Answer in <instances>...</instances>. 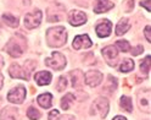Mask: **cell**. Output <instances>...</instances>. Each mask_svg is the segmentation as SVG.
I'll use <instances>...</instances> for the list:
<instances>
[{
    "mask_svg": "<svg viewBox=\"0 0 151 120\" xmlns=\"http://www.w3.org/2000/svg\"><path fill=\"white\" fill-rule=\"evenodd\" d=\"M67 42V32L65 27H52L46 31V43L51 48H59Z\"/></svg>",
    "mask_w": 151,
    "mask_h": 120,
    "instance_id": "cell-1",
    "label": "cell"
},
{
    "mask_svg": "<svg viewBox=\"0 0 151 120\" xmlns=\"http://www.w3.org/2000/svg\"><path fill=\"white\" fill-rule=\"evenodd\" d=\"M45 65L54 70H62L66 68V58L59 52H54L51 57L45 60Z\"/></svg>",
    "mask_w": 151,
    "mask_h": 120,
    "instance_id": "cell-2",
    "label": "cell"
},
{
    "mask_svg": "<svg viewBox=\"0 0 151 120\" xmlns=\"http://www.w3.org/2000/svg\"><path fill=\"white\" fill-rule=\"evenodd\" d=\"M91 114H99L101 119H105L107 113H109V100L104 97H100L98 99H95V102L91 105Z\"/></svg>",
    "mask_w": 151,
    "mask_h": 120,
    "instance_id": "cell-3",
    "label": "cell"
},
{
    "mask_svg": "<svg viewBox=\"0 0 151 120\" xmlns=\"http://www.w3.org/2000/svg\"><path fill=\"white\" fill-rule=\"evenodd\" d=\"M26 95H27L26 88L23 86H17L7 93V100L15 104H21L26 98Z\"/></svg>",
    "mask_w": 151,
    "mask_h": 120,
    "instance_id": "cell-4",
    "label": "cell"
},
{
    "mask_svg": "<svg viewBox=\"0 0 151 120\" xmlns=\"http://www.w3.org/2000/svg\"><path fill=\"white\" fill-rule=\"evenodd\" d=\"M102 73L98 70H89L84 73V84H87L89 87H96L102 81Z\"/></svg>",
    "mask_w": 151,
    "mask_h": 120,
    "instance_id": "cell-5",
    "label": "cell"
},
{
    "mask_svg": "<svg viewBox=\"0 0 151 120\" xmlns=\"http://www.w3.org/2000/svg\"><path fill=\"white\" fill-rule=\"evenodd\" d=\"M42 22V11L34 10L33 12H29L24 16V26L28 30L37 28Z\"/></svg>",
    "mask_w": 151,
    "mask_h": 120,
    "instance_id": "cell-6",
    "label": "cell"
},
{
    "mask_svg": "<svg viewBox=\"0 0 151 120\" xmlns=\"http://www.w3.org/2000/svg\"><path fill=\"white\" fill-rule=\"evenodd\" d=\"M6 52L14 58L21 57L22 53L24 52V45H22L21 42H18L17 37H15V38L9 41V43L6 44Z\"/></svg>",
    "mask_w": 151,
    "mask_h": 120,
    "instance_id": "cell-7",
    "label": "cell"
},
{
    "mask_svg": "<svg viewBox=\"0 0 151 120\" xmlns=\"http://www.w3.org/2000/svg\"><path fill=\"white\" fill-rule=\"evenodd\" d=\"M102 55L105 58L106 63L111 66H115L116 65V59L118 57V50L115 45H107L102 49Z\"/></svg>",
    "mask_w": 151,
    "mask_h": 120,
    "instance_id": "cell-8",
    "label": "cell"
},
{
    "mask_svg": "<svg viewBox=\"0 0 151 120\" xmlns=\"http://www.w3.org/2000/svg\"><path fill=\"white\" fill-rule=\"evenodd\" d=\"M68 22L72 26H81L87 22V15L79 10H71L68 12Z\"/></svg>",
    "mask_w": 151,
    "mask_h": 120,
    "instance_id": "cell-9",
    "label": "cell"
},
{
    "mask_svg": "<svg viewBox=\"0 0 151 120\" xmlns=\"http://www.w3.org/2000/svg\"><path fill=\"white\" fill-rule=\"evenodd\" d=\"M111 30H112V23L109 20H101V22L98 23L95 27L96 34L100 37V38L109 37L111 34Z\"/></svg>",
    "mask_w": 151,
    "mask_h": 120,
    "instance_id": "cell-10",
    "label": "cell"
},
{
    "mask_svg": "<svg viewBox=\"0 0 151 120\" xmlns=\"http://www.w3.org/2000/svg\"><path fill=\"white\" fill-rule=\"evenodd\" d=\"M91 41L90 38L87 36V34H81V36H77L73 41V48L76 50H79V49H86V48H90L91 47Z\"/></svg>",
    "mask_w": 151,
    "mask_h": 120,
    "instance_id": "cell-11",
    "label": "cell"
},
{
    "mask_svg": "<svg viewBox=\"0 0 151 120\" xmlns=\"http://www.w3.org/2000/svg\"><path fill=\"white\" fill-rule=\"evenodd\" d=\"M113 6H115V4L109 1V0H96L95 5H94V12H96V14L106 12Z\"/></svg>",
    "mask_w": 151,
    "mask_h": 120,
    "instance_id": "cell-12",
    "label": "cell"
},
{
    "mask_svg": "<svg viewBox=\"0 0 151 120\" xmlns=\"http://www.w3.org/2000/svg\"><path fill=\"white\" fill-rule=\"evenodd\" d=\"M51 73L49 71H39L35 73L34 80L37 82V85L39 86H45V85H49L51 82Z\"/></svg>",
    "mask_w": 151,
    "mask_h": 120,
    "instance_id": "cell-13",
    "label": "cell"
},
{
    "mask_svg": "<svg viewBox=\"0 0 151 120\" xmlns=\"http://www.w3.org/2000/svg\"><path fill=\"white\" fill-rule=\"evenodd\" d=\"M71 79H72V86L73 88H81L84 85V73L81 70H74L71 73Z\"/></svg>",
    "mask_w": 151,
    "mask_h": 120,
    "instance_id": "cell-14",
    "label": "cell"
},
{
    "mask_svg": "<svg viewBox=\"0 0 151 120\" xmlns=\"http://www.w3.org/2000/svg\"><path fill=\"white\" fill-rule=\"evenodd\" d=\"M18 115V112L15 107H5L1 110V115L0 119L1 120H16Z\"/></svg>",
    "mask_w": 151,
    "mask_h": 120,
    "instance_id": "cell-15",
    "label": "cell"
},
{
    "mask_svg": "<svg viewBox=\"0 0 151 120\" xmlns=\"http://www.w3.org/2000/svg\"><path fill=\"white\" fill-rule=\"evenodd\" d=\"M9 73H10V76L12 79H22V80H28L24 71L21 69L20 65H17V64H12V65L10 66V69H9Z\"/></svg>",
    "mask_w": 151,
    "mask_h": 120,
    "instance_id": "cell-16",
    "label": "cell"
},
{
    "mask_svg": "<svg viewBox=\"0 0 151 120\" xmlns=\"http://www.w3.org/2000/svg\"><path fill=\"white\" fill-rule=\"evenodd\" d=\"M37 102L42 108L44 109H49L52 104V96L50 93H43L37 98Z\"/></svg>",
    "mask_w": 151,
    "mask_h": 120,
    "instance_id": "cell-17",
    "label": "cell"
},
{
    "mask_svg": "<svg viewBox=\"0 0 151 120\" xmlns=\"http://www.w3.org/2000/svg\"><path fill=\"white\" fill-rule=\"evenodd\" d=\"M129 28H130L129 20L128 18H123V20H121L116 26V34L122 36V34H124L127 31H129Z\"/></svg>",
    "mask_w": 151,
    "mask_h": 120,
    "instance_id": "cell-18",
    "label": "cell"
},
{
    "mask_svg": "<svg viewBox=\"0 0 151 120\" xmlns=\"http://www.w3.org/2000/svg\"><path fill=\"white\" fill-rule=\"evenodd\" d=\"M134 69V61L130 59H123V61L119 65V71L121 72H129Z\"/></svg>",
    "mask_w": 151,
    "mask_h": 120,
    "instance_id": "cell-19",
    "label": "cell"
},
{
    "mask_svg": "<svg viewBox=\"0 0 151 120\" xmlns=\"http://www.w3.org/2000/svg\"><path fill=\"white\" fill-rule=\"evenodd\" d=\"M74 99L76 98H74V96L72 93H67L65 97H62V99H61V108L65 109V110H67L71 107V104L74 103Z\"/></svg>",
    "mask_w": 151,
    "mask_h": 120,
    "instance_id": "cell-20",
    "label": "cell"
},
{
    "mask_svg": "<svg viewBox=\"0 0 151 120\" xmlns=\"http://www.w3.org/2000/svg\"><path fill=\"white\" fill-rule=\"evenodd\" d=\"M3 20L5 21V23H6L7 26L14 27V28L18 26V18L15 17L14 15H11V14H4V15H3Z\"/></svg>",
    "mask_w": 151,
    "mask_h": 120,
    "instance_id": "cell-21",
    "label": "cell"
},
{
    "mask_svg": "<svg viewBox=\"0 0 151 120\" xmlns=\"http://www.w3.org/2000/svg\"><path fill=\"white\" fill-rule=\"evenodd\" d=\"M121 107L123 108V110H127L128 113H130L132 110H133V104H132V99L129 97H126L123 96L121 98V102H119Z\"/></svg>",
    "mask_w": 151,
    "mask_h": 120,
    "instance_id": "cell-22",
    "label": "cell"
},
{
    "mask_svg": "<svg viewBox=\"0 0 151 120\" xmlns=\"http://www.w3.org/2000/svg\"><path fill=\"white\" fill-rule=\"evenodd\" d=\"M117 88V80L113 77V76H109V80H107V84L105 85V87H104V89L109 91L110 93L111 92H113Z\"/></svg>",
    "mask_w": 151,
    "mask_h": 120,
    "instance_id": "cell-23",
    "label": "cell"
},
{
    "mask_svg": "<svg viewBox=\"0 0 151 120\" xmlns=\"http://www.w3.org/2000/svg\"><path fill=\"white\" fill-rule=\"evenodd\" d=\"M35 66H37V64L33 61V60H27L26 61V64H24V73H26V76H27V79L29 80V76H31V72L35 69Z\"/></svg>",
    "mask_w": 151,
    "mask_h": 120,
    "instance_id": "cell-24",
    "label": "cell"
},
{
    "mask_svg": "<svg viewBox=\"0 0 151 120\" xmlns=\"http://www.w3.org/2000/svg\"><path fill=\"white\" fill-rule=\"evenodd\" d=\"M150 64H151V60H150V55H147V57L144 59V61L140 64V70L143 73H147L150 72Z\"/></svg>",
    "mask_w": 151,
    "mask_h": 120,
    "instance_id": "cell-25",
    "label": "cell"
},
{
    "mask_svg": "<svg viewBox=\"0 0 151 120\" xmlns=\"http://www.w3.org/2000/svg\"><path fill=\"white\" fill-rule=\"evenodd\" d=\"M27 116L31 120H38L40 118V113L38 112L35 108L31 107V108H28V110H27Z\"/></svg>",
    "mask_w": 151,
    "mask_h": 120,
    "instance_id": "cell-26",
    "label": "cell"
},
{
    "mask_svg": "<svg viewBox=\"0 0 151 120\" xmlns=\"http://www.w3.org/2000/svg\"><path fill=\"white\" fill-rule=\"evenodd\" d=\"M116 48H118L121 52H128L130 49V45L128 41H117L116 42Z\"/></svg>",
    "mask_w": 151,
    "mask_h": 120,
    "instance_id": "cell-27",
    "label": "cell"
},
{
    "mask_svg": "<svg viewBox=\"0 0 151 120\" xmlns=\"http://www.w3.org/2000/svg\"><path fill=\"white\" fill-rule=\"evenodd\" d=\"M66 87H67V79H66L65 76H61L58 85H56V88H58L59 92H62L63 89H66Z\"/></svg>",
    "mask_w": 151,
    "mask_h": 120,
    "instance_id": "cell-28",
    "label": "cell"
},
{
    "mask_svg": "<svg viewBox=\"0 0 151 120\" xmlns=\"http://www.w3.org/2000/svg\"><path fill=\"white\" fill-rule=\"evenodd\" d=\"M134 7V1L133 0H126V10L127 12H130L132 10H133Z\"/></svg>",
    "mask_w": 151,
    "mask_h": 120,
    "instance_id": "cell-29",
    "label": "cell"
},
{
    "mask_svg": "<svg viewBox=\"0 0 151 120\" xmlns=\"http://www.w3.org/2000/svg\"><path fill=\"white\" fill-rule=\"evenodd\" d=\"M143 52H144V47H143V45H138V47H135L133 50H132V54L135 57V55H139V54H141Z\"/></svg>",
    "mask_w": 151,
    "mask_h": 120,
    "instance_id": "cell-30",
    "label": "cell"
},
{
    "mask_svg": "<svg viewBox=\"0 0 151 120\" xmlns=\"http://www.w3.org/2000/svg\"><path fill=\"white\" fill-rule=\"evenodd\" d=\"M150 4H151V1H150V0H145V1H141L140 3V5L141 6H144L145 9H146V11H151V7H150Z\"/></svg>",
    "mask_w": 151,
    "mask_h": 120,
    "instance_id": "cell-31",
    "label": "cell"
},
{
    "mask_svg": "<svg viewBox=\"0 0 151 120\" xmlns=\"http://www.w3.org/2000/svg\"><path fill=\"white\" fill-rule=\"evenodd\" d=\"M144 33H145V37H146V41H147V42H151V37H150V26H146V27H145Z\"/></svg>",
    "mask_w": 151,
    "mask_h": 120,
    "instance_id": "cell-32",
    "label": "cell"
},
{
    "mask_svg": "<svg viewBox=\"0 0 151 120\" xmlns=\"http://www.w3.org/2000/svg\"><path fill=\"white\" fill-rule=\"evenodd\" d=\"M58 120H76V118L73 115H62Z\"/></svg>",
    "mask_w": 151,
    "mask_h": 120,
    "instance_id": "cell-33",
    "label": "cell"
},
{
    "mask_svg": "<svg viewBox=\"0 0 151 120\" xmlns=\"http://www.w3.org/2000/svg\"><path fill=\"white\" fill-rule=\"evenodd\" d=\"M113 120H127V118H124V116H121V115H117V116L113 118Z\"/></svg>",
    "mask_w": 151,
    "mask_h": 120,
    "instance_id": "cell-34",
    "label": "cell"
},
{
    "mask_svg": "<svg viewBox=\"0 0 151 120\" xmlns=\"http://www.w3.org/2000/svg\"><path fill=\"white\" fill-rule=\"evenodd\" d=\"M4 80V77H3V75H1V73H0V89H1V87H3V81Z\"/></svg>",
    "mask_w": 151,
    "mask_h": 120,
    "instance_id": "cell-35",
    "label": "cell"
},
{
    "mask_svg": "<svg viewBox=\"0 0 151 120\" xmlns=\"http://www.w3.org/2000/svg\"><path fill=\"white\" fill-rule=\"evenodd\" d=\"M3 65H4V60H3V57L0 55V69L3 68Z\"/></svg>",
    "mask_w": 151,
    "mask_h": 120,
    "instance_id": "cell-36",
    "label": "cell"
},
{
    "mask_svg": "<svg viewBox=\"0 0 151 120\" xmlns=\"http://www.w3.org/2000/svg\"><path fill=\"white\" fill-rule=\"evenodd\" d=\"M81 1H84V0H78V4H81ZM86 3H87V0H86ZM88 4V3H87Z\"/></svg>",
    "mask_w": 151,
    "mask_h": 120,
    "instance_id": "cell-37",
    "label": "cell"
}]
</instances>
